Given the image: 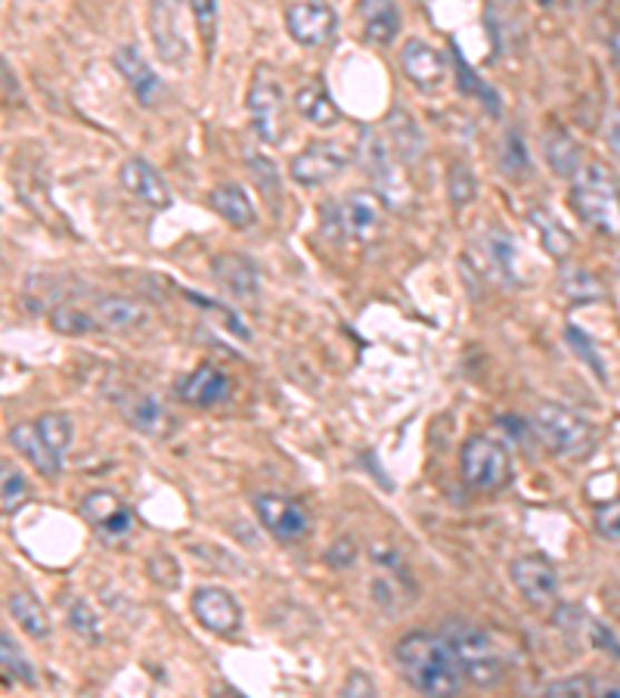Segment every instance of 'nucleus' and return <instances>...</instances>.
Instances as JSON below:
<instances>
[{
	"label": "nucleus",
	"instance_id": "obj_1",
	"mask_svg": "<svg viewBox=\"0 0 620 698\" xmlns=\"http://www.w3.org/2000/svg\"><path fill=\"white\" fill-rule=\"evenodd\" d=\"M394 658L404 670V677L416 686L419 692L425 696H456L462 689V668L456 661V655L450 652V646L444 637L437 633H410L397 642Z\"/></svg>",
	"mask_w": 620,
	"mask_h": 698
},
{
	"label": "nucleus",
	"instance_id": "obj_2",
	"mask_svg": "<svg viewBox=\"0 0 620 698\" xmlns=\"http://www.w3.org/2000/svg\"><path fill=\"white\" fill-rule=\"evenodd\" d=\"M571 208L592 230L620 239V180L606 165L580 168L571 184Z\"/></svg>",
	"mask_w": 620,
	"mask_h": 698
},
{
	"label": "nucleus",
	"instance_id": "obj_3",
	"mask_svg": "<svg viewBox=\"0 0 620 698\" xmlns=\"http://www.w3.org/2000/svg\"><path fill=\"white\" fill-rule=\"evenodd\" d=\"M531 435L547 448L552 456L562 460H587L596 448V429L578 410L562 404H540L531 416Z\"/></svg>",
	"mask_w": 620,
	"mask_h": 698
},
{
	"label": "nucleus",
	"instance_id": "obj_4",
	"mask_svg": "<svg viewBox=\"0 0 620 698\" xmlns=\"http://www.w3.org/2000/svg\"><path fill=\"white\" fill-rule=\"evenodd\" d=\"M441 637L450 646V652L460 661L462 677L478 689H493L503 680V658L496 652L493 640L481 627L469 625L462 618H453L441 627Z\"/></svg>",
	"mask_w": 620,
	"mask_h": 698
},
{
	"label": "nucleus",
	"instance_id": "obj_5",
	"mask_svg": "<svg viewBox=\"0 0 620 698\" xmlns=\"http://www.w3.org/2000/svg\"><path fill=\"white\" fill-rule=\"evenodd\" d=\"M248 118H252V131L258 134L267 146H279L289 134V121H286V94L276 72L260 62L252 72L246 94Z\"/></svg>",
	"mask_w": 620,
	"mask_h": 698
},
{
	"label": "nucleus",
	"instance_id": "obj_6",
	"mask_svg": "<svg viewBox=\"0 0 620 698\" xmlns=\"http://www.w3.org/2000/svg\"><path fill=\"white\" fill-rule=\"evenodd\" d=\"M382 199L370 193H347L323 208V227L332 239L345 243H375L385 230Z\"/></svg>",
	"mask_w": 620,
	"mask_h": 698
},
{
	"label": "nucleus",
	"instance_id": "obj_7",
	"mask_svg": "<svg viewBox=\"0 0 620 698\" xmlns=\"http://www.w3.org/2000/svg\"><path fill=\"white\" fill-rule=\"evenodd\" d=\"M462 479L475 491H503L512 481V456L500 441L484 435H472L460 451Z\"/></svg>",
	"mask_w": 620,
	"mask_h": 698
},
{
	"label": "nucleus",
	"instance_id": "obj_8",
	"mask_svg": "<svg viewBox=\"0 0 620 698\" xmlns=\"http://www.w3.org/2000/svg\"><path fill=\"white\" fill-rule=\"evenodd\" d=\"M397 149L391 146L388 134L375 131V128H363L361 137V161L363 168L370 171V180L378 189V199L385 205H401L406 199V187L404 175H401V165H397Z\"/></svg>",
	"mask_w": 620,
	"mask_h": 698
},
{
	"label": "nucleus",
	"instance_id": "obj_9",
	"mask_svg": "<svg viewBox=\"0 0 620 698\" xmlns=\"http://www.w3.org/2000/svg\"><path fill=\"white\" fill-rule=\"evenodd\" d=\"M351 149L345 144H335V140H314L307 144L292 159L289 165V177L298 184V187H323L329 184L332 177H338L351 165Z\"/></svg>",
	"mask_w": 620,
	"mask_h": 698
},
{
	"label": "nucleus",
	"instance_id": "obj_10",
	"mask_svg": "<svg viewBox=\"0 0 620 698\" xmlns=\"http://www.w3.org/2000/svg\"><path fill=\"white\" fill-rule=\"evenodd\" d=\"M509 581L515 583L519 597L534 609H547L559 597V571L547 556L540 553L512 559L509 562Z\"/></svg>",
	"mask_w": 620,
	"mask_h": 698
},
{
	"label": "nucleus",
	"instance_id": "obj_11",
	"mask_svg": "<svg viewBox=\"0 0 620 698\" xmlns=\"http://www.w3.org/2000/svg\"><path fill=\"white\" fill-rule=\"evenodd\" d=\"M286 31L302 47H326L338 35V16L326 0H292L286 7Z\"/></svg>",
	"mask_w": 620,
	"mask_h": 698
},
{
	"label": "nucleus",
	"instance_id": "obj_12",
	"mask_svg": "<svg viewBox=\"0 0 620 698\" xmlns=\"http://www.w3.org/2000/svg\"><path fill=\"white\" fill-rule=\"evenodd\" d=\"M189 609H193V618L217 637H233L243 627V606L224 587H208V583L196 587L189 597Z\"/></svg>",
	"mask_w": 620,
	"mask_h": 698
},
{
	"label": "nucleus",
	"instance_id": "obj_13",
	"mask_svg": "<svg viewBox=\"0 0 620 698\" xmlns=\"http://www.w3.org/2000/svg\"><path fill=\"white\" fill-rule=\"evenodd\" d=\"M255 515L258 522L283 543L304 538L311 531V512L304 510L295 497L260 494L255 497Z\"/></svg>",
	"mask_w": 620,
	"mask_h": 698
},
{
	"label": "nucleus",
	"instance_id": "obj_14",
	"mask_svg": "<svg viewBox=\"0 0 620 698\" xmlns=\"http://www.w3.org/2000/svg\"><path fill=\"white\" fill-rule=\"evenodd\" d=\"M112 62H116L118 75L125 78V85H128L130 94H134V100L140 102L144 109L159 106L161 94H165V85H161V78L156 75V69L149 66V59H146L137 47L130 45L118 47Z\"/></svg>",
	"mask_w": 620,
	"mask_h": 698
},
{
	"label": "nucleus",
	"instance_id": "obj_15",
	"mask_svg": "<svg viewBox=\"0 0 620 698\" xmlns=\"http://www.w3.org/2000/svg\"><path fill=\"white\" fill-rule=\"evenodd\" d=\"M81 515L106 540L125 538L130 528H134V512L112 491H90V494H85V500H81Z\"/></svg>",
	"mask_w": 620,
	"mask_h": 698
},
{
	"label": "nucleus",
	"instance_id": "obj_16",
	"mask_svg": "<svg viewBox=\"0 0 620 698\" xmlns=\"http://www.w3.org/2000/svg\"><path fill=\"white\" fill-rule=\"evenodd\" d=\"M149 35H152V45L165 62L177 66L187 45H184V35H180V0H152L149 3Z\"/></svg>",
	"mask_w": 620,
	"mask_h": 698
},
{
	"label": "nucleus",
	"instance_id": "obj_17",
	"mask_svg": "<svg viewBox=\"0 0 620 698\" xmlns=\"http://www.w3.org/2000/svg\"><path fill=\"white\" fill-rule=\"evenodd\" d=\"M121 416L128 422L130 429H137L140 435L149 438H171L177 432V420L174 413L165 404H161L156 394H128L121 401Z\"/></svg>",
	"mask_w": 620,
	"mask_h": 698
},
{
	"label": "nucleus",
	"instance_id": "obj_18",
	"mask_svg": "<svg viewBox=\"0 0 620 698\" xmlns=\"http://www.w3.org/2000/svg\"><path fill=\"white\" fill-rule=\"evenodd\" d=\"M118 180L128 189L134 199H140L149 208H168L171 205V189L165 184V177L140 156H130L121 168H118Z\"/></svg>",
	"mask_w": 620,
	"mask_h": 698
},
{
	"label": "nucleus",
	"instance_id": "obj_19",
	"mask_svg": "<svg viewBox=\"0 0 620 698\" xmlns=\"http://www.w3.org/2000/svg\"><path fill=\"white\" fill-rule=\"evenodd\" d=\"M211 274L224 286V289L236 295V298H258L260 292V271L258 264L239 255V252H220L211 258Z\"/></svg>",
	"mask_w": 620,
	"mask_h": 698
},
{
	"label": "nucleus",
	"instance_id": "obj_20",
	"mask_svg": "<svg viewBox=\"0 0 620 698\" xmlns=\"http://www.w3.org/2000/svg\"><path fill=\"white\" fill-rule=\"evenodd\" d=\"M227 394H230V376L211 364L196 366L177 382V397L189 407H215Z\"/></svg>",
	"mask_w": 620,
	"mask_h": 698
},
{
	"label": "nucleus",
	"instance_id": "obj_21",
	"mask_svg": "<svg viewBox=\"0 0 620 698\" xmlns=\"http://www.w3.org/2000/svg\"><path fill=\"white\" fill-rule=\"evenodd\" d=\"M401 69L422 90L441 88L444 78H447V62L441 57V50H434L432 45H425L419 38L406 41L404 50H401Z\"/></svg>",
	"mask_w": 620,
	"mask_h": 698
},
{
	"label": "nucleus",
	"instance_id": "obj_22",
	"mask_svg": "<svg viewBox=\"0 0 620 698\" xmlns=\"http://www.w3.org/2000/svg\"><path fill=\"white\" fill-rule=\"evenodd\" d=\"M94 314L102 323V330H109V333H137L149 323L146 305L125 298V295H100L94 302Z\"/></svg>",
	"mask_w": 620,
	"mask_h": 698
},
{
	"label": "nucleus",
	"instance_id": "obj_23",
	"mask_svg": "<svg viewBox=\"0 0 620 698\" xmlns=\"http://www.w3.org/2000/svg\"><path fill=\"white\" fill-rule=\"evenodd\" d=\"M7 438H10V444H13L16 451L29 460L31 469L41 472L43 479H57L59 472H62V463H59L57 456H53V451L47 448L38 422H16Z\"/></svg>",
	"mask_w": 620,
	"mask_h": 698
},
{
	"label": "nucleus",
	"instance_id": "obj_24",
	"mask_svg": "<svg viewBox=\"0 0 620 698\" xmlns=\"http://www.w3.org/2000/svg\"><path fill=\"white\" fill-rule=\"evenodd\" d=\"M357 13L363 19V38L375 47H388L401 35L397 0H361Z\"/></svg>",
	"mask_w": 620,
	"mask_h": 698
},
{
	"label": "nucleus",
	"instance_id": "obj_25",
	"mask_svg": "<svg viewBox=\"0 0 620 698\" xmlns=\"http://www.w3.org/2000/svg\"><path fill=\"white\" fill-rule=\"evenodd\" d=\"M208 205L215 208L220 218L227 220L230 227L236 230H248L255 220H258V212H255V205L248 199V193L239 184H217L211 193H208Z\"/></svg>",
	"mask_w": 620,
	"mask_h": 698
},
{
	"label": "nucleus",
	"instance_id": "obj_26",
	"mask_svg": "<svg viewBox=\"0 0 620 698\" xmlns=\"http://www.w3.org/2000/svg\"><path fill=\"white\" fill-rule=\"evenodd\" d=\"M540 146H543V159L552 168V175L568 177V180L578 177V171L583 168V153H580L578 140L564 128H549Z\"/></svg>",
	"mask_w": 620,
	"mask_h": 698
},
{
	"label": "nucleus",
	"instance_id": "obj_27",
	"mask_svg": "<svg viewBox=\"0 0 620 698\" xmlns=\"http://www.w3.org/2000/svg\"><path fill=\"white\" fill-rule=\"evenodd\" d=\"M295 109H298V116L304 121L317 125L323 131L342 125V109L335 106V100L329 97V90H326L323 81H311V85L298 88V94H295Z\"/></svg>",
	"mask_w": 620,
	"mask_h": 698
},
{
	"label": "nucleus",
	"instance_id": "obj_28",
	"mask_svg": "<svg viewBox=\"0 0 620 698\" xmlns=\"http://www.w3.org/2000/svg\"><path fill=\"white\" fill-rule=\"evenodd\" d=\"M7 609L13 615V621L26 633H29L31 640H47L50 633H53V625H50V615L43 609L38 599L31 597V593H22V590H13L10 597H7Z\"/></svg>",
	"mask_w": 620,
	"mask_h": 698
},
{
	"label": "nucleus",
	"instance_id": "obj_29",
	"mask_svg": "<svg viewBox=\"0 0 620 698\" xmlns=\"http://www.w3.org/2000/svg\"><path fill=\"white\" fill-rule=\"evenodd\" d=\"M385 134H388L391 146L397 149V156L404 161H419L422 153H425V140L419 134L413 116H406L404 109H394L388 118H385Z\"/></svg>",
	"mask_w": 620,
	"mask_h": 698
},
{
	"label": "nucleus",
	"instance_id": "obj_30",
	"mask_svg": "<svg viewBox=\"0 0 620 698\" xmlns=\"http://www.w3.org/2000/svg\"><path fill=\"white\" fill-rule=\"evenodd\" d=\"M50 326H53V333H62V335L102 333V323L97 321V314L81 311V307H75V305L53 307V311H50Z\"/></svg>",
	"mask_w": 620,
	"mask_h": 698
},
{
	"label": "nucleus",
	"instance_id": "obj_31",
	"mask_svg": "<svg viewBox=\"0 0 620 698\" xmlns=\"http://www.w3.org/2000/svg\"><path fill=\"white\" fill-rule=\"evenodd\" d=\"M453 62H456V85H460L462 94H469V97H475L481 106H488V112L491 116H500V97H496V90L488 85V81H481L475 75V69L465 62L460 50L453 53Z\"/></svg>",
	"mask_w": 620,
	"mask_h": 698
},
{
	"label": "nucleus",
	"instance_id": "obj_32",
	"mask_svg": "<svg viewBox=\"0 0 620 698\" xmlns=\"http://www.w3.org/2000/svg\"><path fill=\"white\" fill-rule=\"evenodd\" d=\"M531 220H534L537 233H540V243H543V248H547L552 258H564V255L571 252L574 236L564 230L562 224L552 218L547 208H534V212H531Z\"/></svg>",
	"mask_w": 620,
	"mask_h": 698
},
{
	"label": "nucleus",
	"instance_id": "obj_33",
	"mask_svg": "<svg viewBox=\"0 0 620 698\" xmlns=\"http://www.w3.org/2000/svg\"><path fill=\"white\" fill-rule=\"evenodd\" d=\"M35 422H38V429H41L47 448H50L53 456L62 463L66 453H69V444H72V420H69L66 413H43V416H38Z\"/></svg>",
	"mask_w": 620,
	"mask_h": 698
},
{
	"label": "nucleus",
	"instance_id": "obj_34",
	"mask_svg": "<svg viewBox=\"0 0 620 698\" xmlns=\"http://www.w3.org/2000/svg\"><path fill=\"white\" fill-rule=\"evenodd\" d=\"M0 655H3V670H7V674H13L16 680H22L29 689H38V686H41L38 670L31 668L29 658L19 652V646H16L13 637H10L7 630L0 633Z\"/></svg>",
	"mask_w": 620,
	"mask_h": 698
},
{
	"label": "nucleus",
	"instance_id": "obj_35",
	"mask_svg": "<svg viewBox=\"0 0 620 698\" xmlns=\"http://www.w3.org/2000/svg\"><path fill=\"white\" fill-rule=\"evenodd\" d=\"M0 484H3V515H16L29 503V481L22 479V472L10 460H3Z\"/></svg>",
	"mask_w": 620,
	"mask_h": 698
},
{
	"label": "nucleus",
	"instance_id": "obj_36",
	"mask_svg": "<svg viewBox=\"0 0 620 698\" xmlns=\"http://www.w3.org/2000/svg\"><path fill=\"white\" fill-rule=\"evenodd\" d=\"M484 248H488V258L496 267V274H503L505 279H515V246H512V236L493 227L484 239Z\"/></svg>",
	"mask_w": 620,
	"mask_h": 698
},
{
	"label": "nucleus",
	"instance_id": "obj_37",
	"mask_svg": "<svg viewBox=\"0 0 620 698\" xmlns=\"http://www.w3.org/2000/svg\"><path fill=\"white\" fill-rule=\"evenodd\" d=\"M189 10H193L196 31L203 38L205 57L211 59L217 47V0H189Z\"/></svg>",
	"mask_w": 620,
	"mask_h": 698
},
{
	"label": "nucleus",
	"instance_id": "obj_38",
	"mask_svg": "<svg viewBox=\"0 0 620 698\" xmlns=\"http://www.w3.org/2000/svg\"><path fill=\"white\" fill-rule=\"evenodd\" d=\"M447 193L453 208H465V205H472V199H475V175H472V168L465 161H453L450 165Z\"/></svg>",
	"mask_w": 620,
	"mask_h": 698
},
{
	"label": "nucleus",
	"instance_id": "obj_39",
	"mask_svg": "<svg viewBox=\"0 0 620 698\" xmlns=\"http://www.w3.org/2000/svg\"><path fill=\"white\" fill-rule=\"evenodd\" d=\"M69 627H72L81 640H87V642H100L102 640L100 618L94 615V609L87 606L85 599H75L72 606H69Z\"/></svg>",
	"mask_w": 620,
	"mask_h": 698
},
{
	"label": "nucleus",
	"instance_id": "obj_40",
	"mask_svg": "<svg viewBox=\"0 0 620 698\" xmlns=\"http://www.w3.org/2000/svg\"><path fill=\"white\" fill-rule=\"evenodd\" d=\"M528 165H531V159H528V146L521 140V134L512 128L503 140V171L512 177H524L528 175Z\"/></svg>",
	"mask_w": 620,
	"mask_h": 698
},
{
	"label": "nucleus",
	"instance_id": "obj_41",
	"mask_svg": "<svg viewBox=\"0 0 620 698\" xmlns=\"http://www.w3.org/2000/svg\"><path fill=\"white\" fill-rule=\"evenodd\" d=\"M248 171H252V180L258 184V189L264 196H270V203H276V193H279V171L270 159L264 156H248Z\"/></svg>",
	"mask_w": 620,
	"mask_h": 698
},
{
	"label": "nucleus",
	"instance_id": "obj_42",
	"mask_svg": "<svg viewBox=\"0 0 620 698\" xmlns=\"http://www.w3.org/2000/svg\"><path fill=\"white\" fill-rule=\"evenodd\" d=\"M592 524H596V534L599 538L620 543V497L618 500H608L599 510L592 512Z\"/></svg>",
	"mask_w": 620,
	"mask_h": 698
},
{
	"label": "nucleus",
	"instance_id": "obj_43",
	"mask_svg": "<svg viewBox=\"0 0 620 698\" xmlns=\"http://www.w3.org/2000/svg\"><path fill=\"white\" fill-rule=\"evenodd\" d=\"M564 292H568V298H574V302H599V298H602L599 279L592 277V274H587V271L568 274V277H564Z\"/></svg>",
	"mask_w": 620,
	"mask_h": 698
},
{
	"label": "nucleus",
	"instance_id": "obj_44",
	"mask_svg": "<svg viewBox=\"0 0 620 698\" xmlns=\"http://www.w3.org/2000/svg\"><path fill=\"white\" fill-rule=\"evenodd\" d=\"M568 342H571V345H574V351H578L580 357H583V361H587V364L592 366V373H596V376H599V379H608L606 364H602V357H599V351L592 348V338H590V335L580 333V330H574V326H571V330H568Z\"/></svg>",
	"mask_w": 620,
	"mask_h": 698
},
{
	"label": "nucleus",
	"instance_id": "obj_45",
	"mask_svg": "<svg viewBox=\"0 0 620 698\" xmlns=\"http://www.w3.org/2000/svg\"><path fill=\"white\" fill-rule=\"evenodd\" d=\"M599 686L592 677H568V680H555L543 689V696H596Z\"/></svg>",
	"mask_w": 620,
	"mask_h": 698
},
{
	"label": "nucleus",
	"instance_id": "obj_46",
	"mask_svg": "<svg viewBox=\"0 0 620 698\" xmlns=\"http://www.w3.org/2000/svg\"><path fill=\"white\" fill-rule=\"evenodd\" d=\"M187 298H189V302H193V305H199V307H205V311H215V314H220V317L227 321V330H230V333H236V335H239V338H248V330H246V326H243V321H239V317H236V314H233V311L227 305H215V302H205L199 292H187Z\"/></svg>",
	"mask_w": 620,
	"mask_h": 698
},
{
	"label": "nucleus",
	"instance_id": "obj_47",
	"mask_svg": "<svg viewBox=\"0 0 620 698\" xmlns=\"http://www.w3.org/2000/svg\"><path fill=\"white\" fill-rule=\"evenodd\" d=\"M378 689H375V684L370 680V674L366 670H351L345 677V684H342V696L345 698H357V696H375Z\"/></svg>",
	"mask_w": 620,
	"mask_h": 698
},
{
	"label": "nucleus",
	"instance_id": "obj_48",
	"mask_svg": "<svg viewBox=\"0 0 620 698\" xmlns=\"http://www.w3.org/2000/svg\"><path fill=\"white\" fill-rule=\"evenodd\" d=\"M590 637H592V646H596V649H606V652H611L614 658H620L618 637H614V633H611L606 625L592 621V618H590Z\"/></svg>",
	"mask_w": 620,
	"mask_h": 698
},
{
	"label": "nucleus",
	"instance_id": "obj_49",
	"mask_svg": "<svg viewBox=\"0 0 620 698\" xmlns=\"http://www.w3.org/2000/svg\"><path fill=\"white\" fill-rule=\"evenodd\" d=\"M3 62V100L7 102H13V90H16V72L10 69V59L3 57L0 59Z\"/></svg>",
	"mask_w": 620,
	"mask_h": 698
},
{
	"label": "nucleus",
	"instance_id": "obj_50",
	"mask_svg": "<svg viewBox=\"0 0 620 698\" xmlns=\"http://www.w3.org/2000/svg\"><path fill=\"white\" fill-rule=\"evenodd\" d=\"M611 53H614V59L620 62V29L611 35Z\"/></svg>",
	"mask_w": 620,
	"mask_h": 698
},
{
	"label": "nucleus",
	"instance_id": "obj_51",
	"mask_svg": "<svg viewBox=\"0 0 620 698\" xmlns=\"http://www.w3.org/2000/svg\"><path fill=\"white\" fill-rule=\"evenodd\" d=\"M540 3H549V0H540Z\"/></svg>",
	"mask_w": 620,
	"mask_h": 698
}]
</instances>
